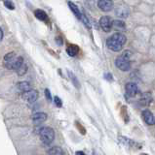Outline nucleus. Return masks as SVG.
Listing matches in <instances>:
<instances>
[{"label":"nucleus","mask_w":155,"mask_h":155,"mask_svg":"<svg viewBox=\"0 0 155 155\" xmlns=\"http://www.w3.org/2000/svg\"><path fill=\"white\" fill-rule=\"evenodd\" d=\"M34 16H35L36 18H38L39 21H46L47 18H48L46 13L42 10H36L34 12Z\"/></svg>","instance_id":"17"},{"label":"nucleus","mask_w":155,"mask_h":155,"mask_svg":"<svg viewBox=\"0 0 155 155\" xmlns=\"http://www.w3.org/2000/svg\"><path fill=\"white\" fill-rule=\"evenodd\" d=\"M0 34H1V40H3V29H0Z\"/></svg>","instance_id":"29"},{"label":"nucleus","mask_w":155,"mask_h":155,"mask_svg":"<svg viewBox=\"0 0 155 155\" xmlns=\"http://www.w3.org/2000/svg\"><path fill=\"white\" fill-rule=\"evenodd\" d=\"M56 42H57V44H58L59 46H62V38H61V37H57L56 38Z\"/></svg>","instance_id":"27"},{"label":"nucleus","mask_w":155,"mask_h":155,"mask_svg":"<svg viewBox=\"0 0 155 155\" xmlns=\"http://www.w3.org/2000/svg\"><path fill=\"white\" fill-rule=\"evenodd\" d=\"M5 67L10 70H18L24 64V58L22 56H17L15 52H9L4 56Z\"/></svg>","instance_id":"2"},{"label":"nucleus","mask_w":155,"mask_h":155,"mask_svg":"<svg viewBox=\"0 0 155 155\" xmlns=\"http://www.w3.org/2000/svg\"><path fill=\"white\" fill-rule=\"evenodd\" d=\"M45 96L47 97V99L49 101H52V96H51V93H50V90L49 89H45Z\"/></svg>","instance_id":"25"},{"label":"nucleus","mask_w":155,"mask_h":155,"mask_svg":"<svg viewBox=\"0 0 155 155\" xmlns=\"http://www.w3.org/2000/svg\"><path fill=\"white\" fill-rule=\"evenodd\" d=\"M104 78H105V80L110 81H112V80H113L112 75L110 74V73H106V74H104Z\"/></svg>","instance_id":"26"},{"label":"nucleus","mask_w":155,"mask_h":155,"mask_svg":"<svg viewBox=\"0 0 155 155\" xmlns=\"http://www.w3.org/2000/svg\"><path fill=\"white\" fill-rule=\"evenodd\" d=\"M31 119L35 125H39L47 119V115L44 113H36L31 116Z\"/></svg>","instance_id":"11"},{"label":"nucleus","mask_w":155,"mask_h":155,"mask_svg":"<svg viewBox=\"0 0 155 155\" xmlns=\"http://www.w3.org/2000/svg\"><path fill=\"white\" fill-rule=\"evenodd\" d=\"M141 116H142V118H144V122L147 123L148 125H154L155 124V117L150 110H144L141 113Z\"/></svg>","instance_id":"10"},{"label":"nucleus","mask_w":155,"mask_h":155,"mask_svg":"<svg viewBox=\"0 0 155 155\" xmlns=\"http://www.w3.org/2000/svg\"><path fill=\"white\" fill-rule=\"evenodd\" d=\"M39 137L42 143L46 145L52 144V142L55 139V132L51 127H42L39 131Z\"/></svg>","instance_id":"3"},{"label":"nucleus","mask_w":155,"mask_h":155,"mask_svg":"<svg viewBox=\"0 0 155 155\" xmlns=\"http://www.w3.org/2000/svg\"><path fill=\"white\" fill-rule=\"evenodd\" d=\"M82 21H83L84 24L86 25L88 28H91V24L89 23V21H88V18H87L86 16H82Z\"/></svg>","instance_id":"24"},{"label":"nucleus","mask_w":155,"mask_h":155,"mask_svg":"<svg viewBox=\"0 0 155 155\" xmlns=\"http://www.w3.org/2000/svg\"><path fill=\"white\" fill-rule=\"evenodd\" d=\"M113 25L117 28H125V23L122 21H113Z\"/></svg>","instance_id":"21"},{"label":"nucleus","mask_w":155,"mask_h":155,"mask_svg":"<svg viewBox=\"0 0 155 155\" xmlns=\"http://www.w3.org/2000/svg\"><path fill=\"white\" fill-rule=\"evenodd\" d=\"M100 25L104 32H109L113 26V21L108 17H103L100 20Z\"/></svg>","instance_id":"5"},{"label":"nucleus","mask_w":155,"mask_h":155,"mask_svg":"<svg viewBox=\"0 0 155 155\" xmlns=\"http://www.w3.org/2000/svg\"><path fill=\"white\" fill-rule=\"evenodd\" d=\"M68 6H69V8H70V10L72 11V13L74 14L75 17H76L77 18H82V16L83 15L81 14V12H80V10H79V8L77 7V5H75L74 3L69 1Z\"/></svg>","instance_id":"13"},{"label":"nucleus","mask_w":155,"mask_h":155,"mask_svg":"<svg viewBox=\"0 0 155 155\" xmlns=\"http://www.w3.org/2000/svg\"><path fill=\"white\" fill-rule=\"evenodd\" d=\"M54 103L56 104V106L57 107H59V108H61L62 106V100L60 99V98L58 96H55L54 97Z\"/></svg>","instance_id":"23"},{"label":"nucleus","mask_w":155,"mask_h":155,"mask_svg":"<svg viewBox=\"0 0 155 155\" xmlns=\"http://www.w3.org/2000/svg\"><path fill=\"white\" fill-rule=\"evenodd\" d=\"M125 90H126V95L127 97H135L138 93V85L135 83H128L125 86Z\"/></svg>","instance_id":"6"},{"label":"nucleus","mask_w":155,"mask_h":155,"mask_svg":"<svg viewBox=\"0 0 155 155\" xmlns=\"http://www.w3.org/2000/svg\"><path fill=\"white\" fill-rule=\"evenodd\" d=\"M141 155H147V154H141Z\"/></svg>","instance_id":"30"},{"label":"nucleus","mask_w":155,"mask_h":155,"mask_svg":"<svg viewBox=\"0 0 155 155\" xmlns=\"http://www.w3.org/2000/svg\"><path fill=\"white\" fill-rule=\"evenodd\" d=\"M4 4L6 7L8 9H10V10H15V5H14V3L12 2V0H5Z\"/></svg>","instance_id":"20"},{"label":"nucleus","mask_w":155,"mask_h":155,"mask_svg":"<svg viewBox=\"0 0 155 155\" xmlns=\"http://www.w3.org/2000/svg\"><path fill=\"white\" fill-rule=\"evenodd\" d=\"M23 98L28 103L35 102L38 98V92L34 89H31L30 91H27L26 93H23Z\"/></svg>","instance_id":"9"},{"label":"nucleus","mask_w":155,"mask_h":155,"mask_svg":"<svg viewBox=\"0 0 155 155\" xmlns=\"http://www.w3.org/2000/svg\"><path fill=\"white\" fill-rule=\"evenodd\" d=\"M98 7L103 12H109L113 8V2L111 0H99L98 1Z\"/></svg>","instance_id":"8"},{"label":"nucleus","mask_w":155,"mask_h":155,"mask_svg":"<svg viewBox=\"0 0 155 155\" xmlns=\"http://www.w3.org/2000/svg\"><path fill=\"white\" fill-rule=\"evenodd\" d=\"M141 102H144V105H148L151 102V95L150 93H145L141 96Z\"/></svg>","instance_id":"18"},{"label":"nucleus","mask_w":155,"mask_h":155,"mask_svg":"<svg viewBox=\"0 0 155 155\" xmlns=\"http://www.w3.org/2000/svg\"><path fill=\"white\" fill-rule=\"evenodd\" d=\"M127 42V38L122 33H115L106 41V46L112 52H120Z\"/></svg>","instance_id":"1"},{"label":"nucleus","mask_w":155,"mask_h":155,"mask_svg":"<svg viewBox=\"0 0 155 155\" xmlns=\"http://www.w3.org/2000/svg\"><path fill=\"white\" fill-rule=\"evenodd\" d=\"M79 52V48L76 45H69L67 48H66V52L69 56L71 57H74L75 55L77 54Z\"/></svg>","instance_id":"14"},{"label":"nucleus","mask_w":155,"mask_h":155,"mask_svg":"<svg viewBox=\"0 0 155 155\" xmlns=\"http://www.w3.org/2000/svg\"><path fill=\"white\" fill-rule=\"evenodd\" d=\"M122 57L123 58H125V59H127V60H130L132 57V52H130V50H125L124 52L122 53Z\"/></svg>","instance_id":"22"},{"label":"nucleus","mask_w":155,"mask_h":155,"mask_svg":"<svg viewBox=\"0 0 155 155\" xmlns=\"http://www.w3.org/2000/svg\"><path fill=\"white\" fill-rule=\"evenodd\" d=\"M115 65L118 67L121 71H129L131 69V64H130V60L123 58L122 56H119L115 60Z\"/></svg>","instance_id":"4"},{"label":"nucleus","mask_w":155,"mask_h":155,"mask_svg":"<svg viewBox=\"0 0 155 155\" xmlns=\"http://www.w3.org/2000/svg\"><path fill=\"white\" fill-rule=\"evenodd\" d=\"M76 155H85L83 151H76Z\"/></svg>","instance_id":"28"},{"label":"nucleus","mask_w":155,"mask_h":155,"mask_svg":"<svg viewBox=\"0 0 155 155\" xmlns=\"http://www.w3.org/2000/svg\"><path fill=\"white\" fill-rule=\"evenodd\" d=\"M17 87H18V90L21 91V92H23V93H26V92H27V91L31 90L30 84H28L27 81H21V83H19L17 84Z\"/></svg>","instance_id":"12"},{"label":"nucleus","mask_w":155,"mask_h":155,"mask_svg":"<svg viewBox=\"0 0 155 155\" xmlns=\"http://www.w3.org/2000/svg\"><path fill=\"white\" fill-rule=\"evenodd\" d=\"M48 154L49 155H62L64 154V150H62V147H54L48 150Z\"/></svg>","instance_id":"16"},{"label":"nucleus","mask_w":155,"mask_h":155,"mask_svg":"<svg viewBox=\"0 0 155 155\" xmlns=\"http://www.w3.org/2000/svg\"><path fill=\"white\" fill-rule=\"evenodd\" d=\"M115 14L118 16L119 18H128V16L130 15V10L126 5L120 4L117 6L115 9Z\"/></svg>","instance_id":"7"},{"label":"nucleus","mask_w":155,"mask_h":155,"mask_svg":"<svg viewBox=\"0 0 155 155\" xmlns=\"http://www.w3.org/2000/svg\"><path fill=\"white\" fill-rule=\"evenodd\" d=\"M27 72V65L26 64V63H24V64L17 70V73L19 76H24Z\"/></svg>","instance_id":"19"},{"label":"nucleus","mask_w":155,"mask_h":155,"mask_svg":"<svg viewBox=\"0 0 155 155\" xmlns=\"http://www.w3.org/2000/svg\"><path fill=\"white\" fill-rule=\"evenodd\" d=\"M67 74H68L69 80H70V81H71V83L74 84V86L76 87V88H80V87H81V85H80V83H79L78 79L76 78V76H75L71 71H67Z\"/></svg>","instance_id":"15"}]
</instances>
